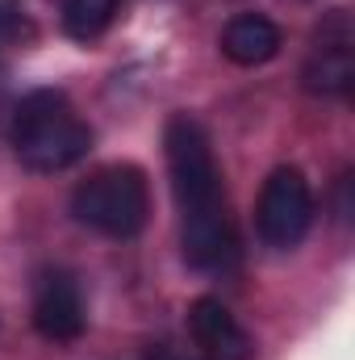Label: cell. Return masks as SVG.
<instances>
[{"mask_svg": "<svg viewBox=\"0 0 355 360\" xmlns=\"http://www.w3.org/2000/svg\"><path fill=\"white\" fill-rule=\"evenodd\" d=\"M163 147H168L172 193L180 205L184 260L201 272H226L239 260V239L226 214L222 172H217V160L201 122H192L188 113H176L163 130Z\"/></svg>", "mask_w": 355, "mask_h": 360, "instance_id": "6da1fadb", "label": "cell"}, {"mask_svg": "<svg viewBox=\"0 0 355 360\" xmlns=\"http://www.w3.org/2000/svg\"><path fill=\"white\" fill-rule=\"evenodd\" d=\"M13 151L29 172H63L80 164L92 147L88 122L72 109L67 92L38 89L17 101L13 126H8Z\"/></svg>", "mask_w": 355, "mask_h": 360, "instance_id": "7a4b0ae2", "label": "cell"}, {"mask_svg": "<svg viewBox=\"0 0 355 360\" xmlns=\"http://www.w3.org/2000/svg\"><path fill=\"white\" fill-rule=\"evenodd\" d=\"M72 214H76L80 226H88L105 239H134L147 226V214H151L147 176L134 164L96 168L88 180L76 184Z\"/></svg>", "mask_w": 355, "mask_h": 360, "instance_id": "3957f363", "label": "cell"}, {"mask_svg": "<svg viewBox=\"0 0 355 360\" xmlns=\"http://www.w3.org/2000/svg\"><path fill=\"white\" fill-rule=\"evenodd\" d=\"M309 222H314V193H309V180L301 176L297 168H276L264 180V193H260V210H255V226H260V239L276 252H293L305 235H309Z\"/></svg>", "mask_w": 355, "mask_h": 360, "instance_id": "277c9868", "label": "cell"}, {"mask_svg": "<svg viewBox=\"0 0 355 360\" xmlns=\"http://www.w3.org/2000/svg\"><path fill=\"white\" fill-rule=\"evenodd\" d=\"M355 80V30L351 17L335 8L318 30L305 55V89L318 96H343Z\"/></svg>", "mask_w": 355, "mask_h": 360, "instance_id": "5b68a950", "label": "cell"}, {"mask_svg": "<svg viewBox=\"0 0 355 360\" xmlns=\"http://www.w3.org/2000/svg\"><path fill=\"white\" fill-rule=\"evenodd\" d=\"M88 310H84V293L76 285V276L63 269H46L34 285V327L38 335L55 340V344H72L84 335Z\"/></svg>", "mask_w": 355, "mask_h": 360, "instance_id": "8992f818", "label": "cell"}, {"mask_svg": "<svg viewBox=\"0 0 355 360\" xmlns=\"http://www.w3.org/2000/svg\"><path fill=\"white\" fill-rule=\"evenodd\" d=\"M188 335L201 360H251V335L217 297H196L188 306Z\"/></svg>", "mask_w": 355, "mask_h": 360, "instance_id": "52a82bcc", "label": "cell"}, {"mask_svg": "<svg viewBox=\"0 0 355 360\" xmlns=\"http://www.w3.org/2000/svg\"><path fill=\"white\" fill-rule=\"evenodd\" d=\"M280 30L276 21H267L260 13H239L226 30H222V55L239 68H260L267 59L280 55Z\"/></svg>", "mask_w": 355, "mask_h": 360, "instance_id": "ba28073f", "label": "cell"}, {"mask_svg": "<svg viewBox=\"0 0 355 360\" xmlns=\"http://www.w3.org/2000/svg\"><path fill=\"white\" fill-rule=\"evenodd\" d=\"M117 0H63V30L80 42H92L109 30Z\"/></svg>", "mask_w": 355, "mask_h": 360, "instance_id": "9c48e42d", "label": "cell"}, {"mask_svg": "<svg viewBox=\"0 0 355 360\" xmlns=\"http://www.w3.org/2000/svg\"><path fill=\"white\" fill-rule=\"evenodd\" d=\"M21 0H0V46H8L21 34Z\"/></svg>", "mask_w": 355, "mask_h": 360, "instance_id": "30bf717a", "label": "cell"}]
</instances>
